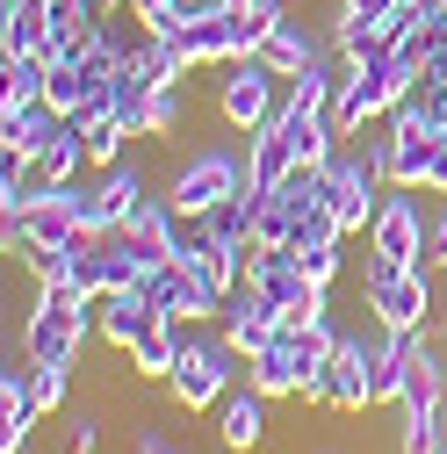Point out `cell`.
<instances>
[{
  "mask_svg": "<svg viewBox=\"0 0 447 454\" xmlns=\"http://www.w3.org/2000/svg\"><path fill=\"white\" fill-rule=\"evenodd\" d=\"M87 332H101V310H94V303H29V325H22V361H43V368H80Z\"/></svg>",
  "mask_w": 447,
  "mask_h": 454,
  "instance_id": "8992f818",
  "label": "cell"
},
{
  "mask_svg": "<svg viewBox=\"0 0 447 454\" xmlns=\"http://www.w3.org/2000/svg\"><path fill=\"white\" fill-rule=\"evenodd\" d=\"M440 433H447V396H440Z\"/></svg>",
  "mask_w": 447,
  "mask_h": 454,
  "instance_id": "1f68e13d",
  "label": "cell"
},
{
  "mask_svg": "<svg viewBox=\"0 0 447 454\" xmlns=\"http://www.w3.org/2000/svg\"><path fill=\"white\" fill-rule=\"evenodd\" d=\"M51 94V59L43 51H0V108H22Z\"/></svg>",
  "mask_w": 447,
  "mask_h": 454,
  "instance_id": "ffe728a7",
  "label": "cell"
},
{
  "mask_svg": "<svg viewBox=\"0 0 447 454\" xmlns=\"http://www.w3.org/2000/svg\"><path fill=\"white\" fill-rule=\"evenodd\" d=\"M137 289L166 310V317H181V325H202V317H224V303H231V296H224L216 289V281L195 267V260H166V267H152L145 281H137Z\"/></svg>",
  "mask_w": 447,
  "mask_h": 454,
  "instance_id": "ba28073f",
  "label": "cell"
},
{
  "mask_svg": "<svg viewBox=\"0 0 447 454\" xmlns=\"http://www.w3.org/2000/svg\"><path fill=\"white\" fill-rule=\"evenodd\" d=\"M340 260H347V246H325V253H303V274H310V281H325V289H332V281H340Z\"/></svg>",
  "mask_w": 447,
  "mask_h": 454,
  "instance_id": "484cf974",
  "label": "cell"
},
{
  "mask_svg": "<svg viewBox=\"0 0 447 454\" xmlns=\"http://www.w3.org/2000/svg\"><path fill=\"white\" fill-rule=\"evenodd\" d=\"M296 166H303V159H296V145H289L282 123H267V130L246 137V174H253V188H282Z\"/></svg>",
  "mask_w": 447,
  "mask_h": 454,
  "instance_id": "d6986e66",
  "label": "cell"
},
{
  "mask_svg": "<svg viewBox=\"0 0 447 454\" xmlns=\"http://www.w3.org/2000/svg\"><path fill=\"white\" fill-rule=\"evenodd\" d=\"M43 404H36V389H29V361L0 375V447H29Z\"/></svg>",
  "mask_w": 447,
  "mask_h": 454,
  "instance_id": "2e32d148",
  "label": "cell"
},
{
  "mask_svg": "<svg viewBox=\"0 0 447 454\" xmlns=\"http://www.w3.org/2000/svg\"><path fill=\"white\" fill-rule=\"evenodd\" d=\"M260 195H267V188H253V181H246V188H239L231 202H216V209L202 216V223H209V239H224V246H253V223H260Z\"/></svg>",
  "mask_w": 447,
  "mask_h": 454,
  "instance_id": "7402d4cb",
  "label": "cell"
},
{
  "mask_svg": "<svg viewBox=\"0 0 447 454\" xmlns=\"http://www.w3.org/2000/svg\"><path fill=\"white\" fill-rule=\"evenodd\" d=\"M94 447H101V426L94 419H73L66 426V454H94Z\"/></svg>",
  "mask_w": 447,
  "mask_h": 454,
  "instance_id": "83f0119b",
  "label": "cell"
},
{
  "mask_svg": "<svg viewBox=\"0 0 447 454\" xmlns=\"http://www.w3.org/2000/svg\"><path fill=\"white\" fill-rule=\"evenodd\" d=\"M239 354L224 347V339H188L181 347V361H174V375H166V389H174V404L181 411H209V404H224V389H231V368Z\"/></svg>",
  "mask_w": 447,
  "mask_h": 454,
  "instance_id": "9c48e42d",
  "label": "cell"
},
{
  "mask_svg": "<svg viewBox=\"0 0 447 454\" xmlns=\"http://www.w3.org/2000/svg\"><path fill=\"white\" fill-rule=\"evenodd\" d=\"M426 195H447V130H440L433 152H426Z\"/></svg>",
  "mask_w": 447,
  "mask_h": 454,
  "instance_id": "4316f807",
  "label": "cell"
},
{
  "mask_svg": "<svg viewBox=\"0 0 447 454\" xmlns=\"http://www.w3.org/2000/svg\"><path fill=\"white\" fill-rule=\"evenodd\" d=\"M440 396H447L440 361H433V347L419 339V361H412V375H404V389H397V411H440Z\"/></svg>",
  "mask_w": 447,
  "mask_h": 454,
  "instance_id": "cb8c5ba5",
  "label": "cell"
},
{
  "mask_svg": "<svg viewBox=\"0 0 447 454\" xmlns=\"http://www.w3.org/2000/svg\"><path fill=\"white\" fill-rule=\"evenodd\" d=\"M181 347H188V325H181V317H159V325H145V339H137L123 361H130L137 382H166L174 361H181Z\"/></svg>",
  "mask_w": 447,
  "mask_h": 454,
  "instance_id": "9a60e30c",
  "label": "cell"
},
{
  "mask_svg": "<svg viewBox=\"0 0 447 454\" xmlns=\"http://www.w3.org/2000/svg\"><path fill=\"white\" fill-rule=\"evenodd\" d=\"M80 166H94V159H87V123L66 116V130L36 152V188H66V181H80Z\"/></svg>",
  "mask_w": 447,
  "mask_h": 454,
  "instance_id": "44dd1931",
  "label": "cell"
},
{
  "mask_svg": "<svg viewBox=\"0 0 447 454\" xmlns=\"http://www.w3.org/2000/svg\"><path fill=\"white\" fill-rule=\"evenodd\" d=\"M419 87V66L404 51H382L368 66H340V94H332V130L340 137H361L368 123H389V108Z\"/></svg>",
  "mask_w": 447,
  "mask_h": 454,
  "instance_id": "6da1fadb",
  "label": "cell"
},
{
  "mask_svg": "<svg viewBox=\"0 0 447 454\" xmlns=\"http://www.w3.org/2000/svg\"><path fill=\"white\" fill-rule=\"evenodd\" d=\"M0 454H29V447H0Z\"/></svg>",
  "mask_w": 447,
  "mask_h": 454,
  "instance_id": "d6a6232c",
  "label": "cell"
},
{
  "mask_svg": "<svg viewBox=\"0 0 447 454\" xmlns=\"http://www.w3.org/2000/svg\"><path fill=\"white\" fill-rule=\"evenodd\" d=\"M282 101H289L282 73H267L260 59H231L224 80H216V123L231 137H253V130H267L274 116H282Z\"/></svg>",
  "mask_w": 447,
  "mask_h": 454,
  "instance_id": "5b68a950",
  "label": "cell"
},
{
  "mask_svg": "<svg viewBox=\"0 0 447 454\" xmlns=\"http://www.w3.org/2000/svg\"><path fill=\"white\" fill-rule=\"evenodd\" d=\"M433 8H447V0H433Z\"/></svg>",
  "mask_w": 447,
  "mask_h": 454,
  "instance_id": "e575fe53",
  "label": "cell"
},
{
  "mask_svg": "<svg viewBox=\"0 0 447 454\" xmlns=\"http://www.w3.org/2000/svg\"><path fill=\"white\" fill-rule=\"evenodd\" d=\"M246 8H253V15H267V22H289L296 0H246Z\"/></svg>",
  "mask_w": 447,
  "mask_h": 454,
  "instance_id": "f546056e",
  "label": "cell"
},
{
  "mask_svg": "<svg viewBox=\"0 0 447 454\" xmlns=\"http://www.w3.org/2000/svg\"><path fill=\"white\" fill-rule=\"evenodd\" d=\"M29 389H36L43 419H51V411H66V396H73V368H43V361H29Z\"/></svg>",
  "mask_w": 447,
  "mask_h": 454,
  "instance_id": "d4e9b609",
  "label": "cell"
},
{
  "mask_svg": "<svg viewBox=\"0 0 447 454\" xmlns=\"http://www.w3.org/2000/svg\"><path fill=\"white\" fill-rule=\"evenodd\" d=\"M382 188H389V174H382V159H375V137H368V145L340 137V152L325 159V202H332V216L347 223V239L375 223Z\"/></svg>",
  "mask_w": 447,
  "mask_h": 454,
  "instance_id": "3957f363",
  "label": "cell"
},
{
  "mask_svg": "<svg viewBox=\"0 0 447 454\" xmlns=\"http://www.w3.org/2000/svg\"><path fill=\"white\" fill-rule=\"evenodd\" d=\"M216 440L231 447V454H253V447L267 440V396H260L253 382L224 396V419H216Z\"/></svg>",
  "mask_w": 447,
  "mask_h": 454,
  "instance_id": "e0dca14e",
  "label": "cell"
},
{
  "mask_svg": "<svg viewBox=\"0 0 447 454\" xmlns=\"http://www.w3.org/2000/svg\"><path fill=\"white\" fill-rule=\"evenodd\" d=\"M94 310H101V339H108L116 354H130L137 339H145V325H159V317H166L145 289H116V296H101Z\"/></svg>",
  "mask_w": 447,
  "mask_h": 454,
  "instance_id": "5bb4252c",
  "label": "cell"
},
{
  "mask_svg": "<svg viewBox=\"0 0 447 454\" xmlns=\"http://www.w3.org/2000/svg\"><path fill=\"white\" fill-rule=\"evenodd\" d=\"M375 354H382V325H375V339H340L325 361H318V375L303 382V396L318 411H375Z\"/></svg>",
  "mask_w": 447,
  "mask_h": 454,
  "instance_id": "277c9868",
  "label": "cell"
},
{
  "mask_svg": "<svg viewBox=\"0 0 447 454\" xmlns=\"http://www.w3.org/2000/svg\"><path fill=\"white\" fill-rule=\"evenodd\" d=\"M137 454H174V447H166V440H152V433H145V440H137Z\"/></svg>",
  "mask_w": 447,
  "mask_h": 454,
  "instance_id": "4dcf8cb0",
  "label": "cell"
},
{
  "mask_svg": "<svg viewBox=\"0 0 447 454\" xmlns=\"http://www.w3.org/2000/svg\"><path fill=\"white\" fill-rule=\"evenodd\" d=\"M224 8H246V0H224Z\"/></svg>",
  "mask_w": 447,
  "mask_h": 454,
  "instance_id": "836d02e7",
  "label": "cell"
},
{
  "mask_svg": "<svg viewBox=\"0 0 447 454\" xmlns=\"http://www.w3.org/2000/svg\"><path fill=\"white\" fill-rule=\"evenodd\" d=\"M246 382L267 396H303V382H310V368H303V354H296V339L289 332H274V347H260L253 361H246Z\"/></svg>",
  "mask_w": 447,
  "mask_h": 454,
  "instance_id": "7c38bea8",
  "label": "cell"
},
{
  "mask_svg": "<svg viewBox=\"0 0 447 454\" xmlns=\"http://www.w3.org/2000/svg\"><path fill=\"white\" fill-rule=\"evenodd\" d=\"M426 239H433V216L419 209V195L412 188H397V195H382V209H375V223H368V253L375 260H419L426 253Z\"/></svg>",
  "mask_w": 447,
  "mask_h": 454,
  "instance_id": "30bf717a",
  "label": "cell"
},
{
  "mask_svg": "<svg viewBox=\"0 0 447 454\" xmlns=\"http://www.w3.org/2000/svg\"><path fill=\"white\" fill-rule=\"evenodd\" d=\"M253 59L267 66V73H282V80H296V73H310L318 59H325V43L303 29V22H274V36L253 51Z\"/></svg>",
  "mask_w": 447,
  "mask_h": 454,
  "instance_id": "ac0fdd59",
  "label": "cell"
},
{
  "mask_svg": "<svg viewBox=\"0 0 447 454\" xmlns=\"http://www.w3.org/2000/svg\"><path fill=\"white\" fill-rule=\"evenodd\" d=\"M51 15L43 0H0V51H43Z\"/></svg>",
  "mask_w": 447,
  "mask_h": 454,
  "instance_id": "603a6c76",
  "label": "cell"
},
{
  "mask_svg": "<svg viewBox=\"0 0 447 454\" xmlns=\"http://www.w3.org/2000/svg\"><path fill=\"white\" fill-rule=\"evenodd\" d=\"M426 267H447V209L433 216V239H426Z\"/></svg>",
  "mask_w": 447,
  "mask_h": 454,
  "instance_id": "f1b7e54d",
  "label": "cell"
},
{
  "mask_svg": "<svg viewBox=\"0 0 447 454\" xmlns=\"http://www.w3.org/2000/svg\"><path fill=\"white\" fill-rule=\"evenodd\" d=\"M66 130V108L59 101H22V108H0V145H8V152H22L29 166H36V152L51 145V137H59Z\"/></svg>",
  "mask_w": 447,
  "mask_h": 454,
  "instance_id": "4fadbf2b",
  "label": "cell"
},
{
  "mask_svg": "<svg viewBox=\"0 0 447 454\" xmlns=\"http://www.w3.org/2000/svg\"><path fill=\"white\" fill-rule=\"evenodd\" d=\"M361 296H368V317H375L382 332H412V339L433 332V267H426V260L404 267V260H375V253H368Z\"/></svg>",
  "mask_w": 447,
  "mask_h": 454,
  "instance_id": "7a4b0ae2",
  "label": "cell"
},
{
  "mask_svg": "<svg viewBox=\"0 0 447 454\" xmlns=\"http://www.w3.org/2000/svg\"><path fill=\"white\" fill-rule=\"evenodd\" d=\"M246 181H253L246 152H195V159H181L174 174H166V202H174L181 216H209L216 202H231Z\"/></svg>",
  "mask_w": 447,
  "mask_h": 454,
  "instance_id": "52a82bcc",
  "label": "cell"
},
{
  "mask_svg": "<svg viewBox=\"0 0 447 454\" xmlns=\"http://www.w3.org/2000/svg\"><path fill=\"white\" fill-rule=\"evenodd\" d=\"M274 332H282V310L260 303L253 289H239L231 303H224V347H231L239 361H253L260 347H274Z\"/></svg>",
  "mask_w": 447,
  "mask_h": 454,
  "instance_id": "8fae6325",
  "label": "cell"
}]
</instances>
